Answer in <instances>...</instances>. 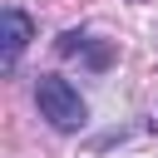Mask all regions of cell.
Instances as JSON below:
<instances>
[{"label":"cell","instance_id":"cell-3","mask_svg":"<svg viewBox=\"0 0 158 158\" xmlns=\"http://www.w3.org/2000/svg\"><path fill=\"white\" fill-rule=\"evenodd\" d=\"M74 49H84V35H79V30L59 35V54H74Z\"/></svg>","mask_w":158,"mask_h":158},{"label":"cell","instance_id":"cell-1","mask_svg":"<svg viewBox=\"0 0 158 158\" xmlns=\"http://www.w3.org/2000/svg\"><path fill=\"white\" fill-rule=\"evenodd\" d=\"M35 104H40V118H49L59 133H74V128L89 123V109H84L79 89H74L69 79H59V74H40V84H35Z\"/></svg>","mask_w":158,"mask_h":158},{"label":"cell","instance_id":"cell-2","mask_svg":"<svg viewBox=\"0 0 158 158\" xmlns=\"http://www.w3.org/2000/svg\"><path fill=\"white\" fill-rule=\"evenodd\" d=\"M30 40H35V20H30L20 5H10V10H5V54H0V59H5V69H15V59L25 54V44H30Z\"/></svg>","mask_w":158,"mask_h":158}]
</instances>
